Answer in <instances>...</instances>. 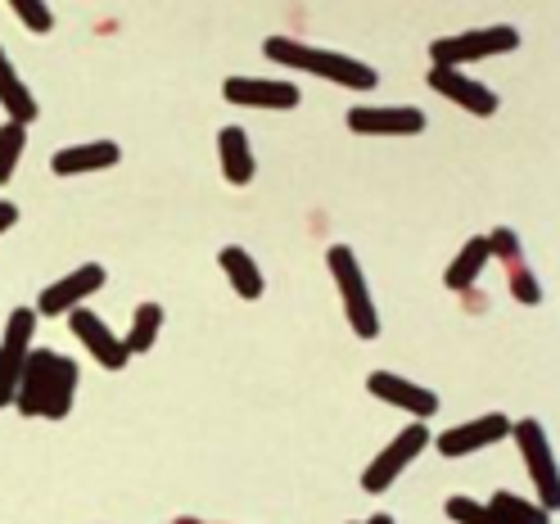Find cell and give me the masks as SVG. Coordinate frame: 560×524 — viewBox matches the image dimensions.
Wrapping results in <instances>:
<instances>
[{
    "mask_svg": "<svg viewBox=\"0 0 560 524\" xmlns=\"http://www.w3.org/2000/svg\"><path fill=\"white\" fill-rule=\"evenodd\" d=\"M511 439L520 447V457H524V470H529L534 488H538V506L542 511H556L560 502V475H556V452L547 443V430L534 421V416H524V421H511Z\"/></svg>",
    "mask_w": 560,
    "mask_h": 524,
    "instance_id": "obj_5",
    "label": "cell"
},
{
    "mask_svg": "<svg viewBox=\"0 0 560 524\" xmlns=\"http://www.w3.org/2000/svg\"><path fill=\"white\" fill-rule=\"evenodd\" d=\"M430 447V426L425 421H411L407 430H398L394 434V443H384L380 452H375V462L362 470V488L371 498H380V493H389L394 488V479L420 457V452Z\"/></svg>",
    "mask_w": 560,
    "mask_h": 524,
    "instance_id": "obj_6",
    "label": "cell"
},
{
    "mask_svg": "<svg viewBox=\"0 0 560 524\" xmlns=\"http://www.w3.org/2000/svg\"><path fill=\"white\" fill-rule=\"evenodd\" d=\"M262 55L280 68H294V73H312L322 82H335L343 91H375L380 86V73L371 63L353 59V55H339V50H322V46H303L294 37H267L262 42Z\"/></svg>",
    "mask_w": 560,
    "mask_h": 524,
    "instance_id": "obj_2",
    "label": "cell"
},
{
    "mask_svg": "<svg viewBox=\"0 0 560 524\" xmlns=\"http://www.w3.org/2000/svg\"><path fill=\"white\" fill-rule=\"evenodd\" d=\"M483 506L493 511L498 520H506V524H551V511H542L529 498H515V493H493Z\"/></svg>",
    "mask_w": 560,
    "mask_h": 524,
    "instance_id": "obj_22",
    "label": "cell"
},
{
    "mask_svg": "<svg viewBox=\"0 0 560 524\" xmlns=\"http://www.w3.org/2000/svg\"><path fill=\"white\" fill-rule=\"evenodd\" d=\"M68 326H73V335L82 339V348H86V353H91L104 371H122V366L131 362V353L122 348V335H114L109 322H104L100 312L73 307V312H68Z\"/></svg>",
    "mask_w": 560,
    "mask_h": 524,
    "instance_id": "obj_13",
    "label": "cell"
},
{
    "mask_svg": "<svg viewBox=\"0 0 560 524\" xmlns=\"http://www.w3.org/2000/svg\"><path fill=\"white\" fill-rule=\"evenodd\" d=\"M218 154H222V177H226V186H249V182H254L258 159H254L249 131H244V127H222Z\"/></svg>",
    "mask_w": 560,
    "mask_h": 524,
    "instance_id": "obj_17",
    "label": "cell"
},
{
    "mask_svg": "<svg viewBox=\"0 0 560 524\" xmlns=\"http://www.w3.org/2000/svg\"><path fill=\"white\" fill-rule=\"evenodd\" d=\"M37 307H14L5 322V339H0V407L14 403V384L23 375V362L32 353V335H37Z\"/></svg>",
    "mask_w": 560,
    "mask_h": 524,
    "instance_id": "obj_7",
    "label": "cell"
},
{
    "mask_svg": "<svg viewBox=\"0 0 560 524\" xmlns=\"http://www.w3.org/2000/svg\"><path fill=\"white\" fill-rule=\"evenodd\" d=\"M163 322H167L163 303H140V307L131 312V330L122 335V348H127L131 358H136V353H150L154 339H159V330H163Z\"/></svg>",
    "mask_w": 560,
    "mask_h": 524,
    "instance_id": "obj_21",
    "label": "cell"
},
{
    "mask_svg": "<svg viewBox=\"0 0 560 524\" xmlns=\"http://www.w3.org/2000/svg\"><path fill=\"white\" fill-rule=\"evenodd\" d=\"M452 520H457V524H506V520H498L493 511H488L483 502H475V498H447V506H443Z\"/></svg>",
    "mask_w": 560,
    "mask_h": 524,
    "instance_id": "obj_25",
    "label": "cell"
},
{
    "mask_svg": "<svg viewBox=\"0 0 560 524\" xmlns=\"http://www.w3.org/2000/svg\"><path fill=\"white\" fill-rule=\"evenodd\" d=\"M104 281H109L104 263H82V267H73L68 276H59L55 286L42 290L37 317H68L73 307H82V299H95V294L104 290Z\"/></svg>",
    "mask_w": 560,
    "mask_h": 524,
    "instance_id": "obj_10",
    "label": "cell"
},
{
    "mask_svg": "<svg viewBox=\"0 0 560 524\" xmlns=\"http://www.w3.org/2000/svg\"><path fill=\"white\" fill-rule=\"evenodd\" d=\"M78 362L68 353H55V348H32L27 362H23V375L14 384V403L23 416H42V421H63L73 411V398H78Z\"/></svg>",
    "mask_w": 560,
    "mask_h": 524,
    "instance_id": "obj_1",
    "label": "cell"
},
{
    "mask_svg": "<svg viewBox=\"0 0 560 524\" xmlns=\"http://www.w3.org/2000/svg\"><path fill=\"white\" fill-rule=\"evenodd\" d=\"M172 524H208V520H195V515H182V520H172Z\"/></svg>",
    "mask_w": 560,
    "mask_h": 524,
    "instance_id": "obj_28",
    "label": "cell"
},
{
    "mask_svg": "<svg viewBox=\"0 0 560 524\" xmlns=\"http://www.w3.org/2000/svg\"><path fill=\"white\" fill-rule=\"evenodd\" d=\"M122 150L118 141H86V145H63L50 159L55 177H86V172H104V167H118Z\"/></svg>",
    "mask_w": 560,
    "mask_h": 524,
    "instance_id": "obj_16",
    "label": "cell"
},
{
    "mask_svg": "<svg viewBox=\"0 0 560 524\" xmlns=\"http://www.w3.org/2000/svg\"><path fill=\"white\" fill-rule=\"evenodd\" d=\"M483 267H488V235H470L462 249H457V258L447 263V271H443V286L452 290V294H470L475 290V281L483 276Z\"/></svg>",
    "mask_w": 560,
    "mask_h": 524,
    "instance_id": "obj_19",
    "label": "cell"
},
{
    "mask_svg": "<svg viewBox=\"0 0 560 524\" xmlns=\"http://www.w3.org/2000/svg\"><path fill=\"white\" fill-rule=\"evenodd\" d=\"M326 267L335 276V290L343 299V317H348V326H353V335L375 339L380 335V312H375V299H371V286H366V271H362L358 254L348 249V244H330Z\"/></svg>",
    "mask_w": 560,
    "mask_h": 524,
    "instance_id": "obj_3",
    "label": "cell"
},
{
    "mask_svg": "<svg viewBox=\"0 0 560 524\" xmlns=\"http://www.w3.org/2000/svg\"><path fill=\"white\" fill-rule=\"evenodd\" d=\"M343 123L353 136H420L430 118L416 104H358L343 114Z\"/></svg>",
    "mask_w": 560,
    "mask_h": 524,
    "instance_id": "obj_8",
    "label": "cell"
},
{
    "mask_svg": "<svg viewBox=\"0 0 560 524\" xmlns=\"http://www.w3.org/2000/svg\"><path fill=\"white\" fill-rule=\"evenodd\" d=\"M0 104H5L10 123H23V127H32V123H37V114H42L37 95H32V86L19 78V68L10 63L5 50H0Z\"/></svg>",
    "mask_w": 560,
    "mask_h": 524,
    "instance_id": "obj_18",
    "label": "cell"
},
{
    "mask_svg": "<svg viewBox=\"0 0 560 524\" xmlns=\"http://www.w3.org/2000/svg\"><path fill=\"white\" fill-rule=\"evenodd\" d=\"M366 524H394V515H371Z\"/></svg>",
    "mask_w": 560,
    "mask_h": 524,
    "instance_id": "obj_27",
    "label": "cell"
},
{
    "mask_svg": "<svg viewBox=\"0 0 560 524\" xmlns=\"http://www.w3.org/2000/svg\"><path fill=\"white\" fill-rule=\"evenodd\" d=\"M218 263H222V271H226V281H231V290L240 294V299H262V290H267V281H262V267L254 263V254L249 249H240V244H226V249L218 254Z\"/></svg>",
    "mask_w": 560,
    "mask_h": 524,
    "instance_id": "obj_20",
    "label": "cell"
},
{
    "mask_svg": "<svg viewBox=\"0 0 560 524\" xmlns=\"http://www.w3.org/2000/svg\"><path fill=\"white\" fill-rule=\"evenodd\" d=\"M222 100L235 109H294L303 91L294 82H276V78H226Z\"/></svg>",
    "mask_w": 560,
    "mask_h": 524,
    "instance_id": "obj_15",
    "label": "cell"
},
{
    "mask_svg": "<svg viewBox=\"0 0 560 524\" xmlns=\"http://www.w3.org/2000/svg\"><path fill=\"white\" fill-rule=\"evenodd\" d=\"M5 5L14 10V19H19L27 32H37V37L55 32V14H50L46 0H5Z\"/></svg>",
    "mask_w": 560,
    "mask_h": 524,
    "instance_id": "obj_24",
    "label": "cell"
},
{
    "mask_svg": "<svg viewBox=\"0 0 560 524\" xmlns=\"http://www.w3.org/2000/svg\"><path fill=\"white\" fill-rule=\"evenodd\" d=\"M488 263H502L506 267V286H511L515 303H524V307H538L542 303V286H538V276L529 271V263H524L520 235L511 226H493V231H488Z\"/></svg>",
    "mask_w": 560,
    "mask_h": 524,
    "instance_id": "obj_11",
    "label": "cell"
},
{
    "mask_svg": "<svg viewBox=\"0 0 560 524\" xmlns=\"http://www.w3.org/2000/svg\"><path fill=\"white\" fill-rule=\"evenodd\" d=\"M23 145H27V127L23 123H5V127H0V186L14 177V167L23 159Z\"/></svg>",
    "mask_w": 560,
    "mask_h": 524,
    "instance_id": "obj_23",
    "label": "cell"
},
{
    "mask_svg": "<svg viewBox=\"0 0 560 524\" xmlns=\"http://www.w3.org/2000/svg\"><path fill=\"white\" fill-rule=\"evenodd\" d=\"M430 91H439L443 100H452L457 109H466L470 118H493L498 109H502V100H498V91L493 86H483V82H475L466 68H443V63H430Z\"/></svg>",
    "mask_w": 560,
    "mask_h": 524,
    "instance_id": "obj_9",
    "label": "cell"
},
{
    "mask_svg": "<svg viewBox=\"0 0 560 524\" xmlns=\"http://www.w3.org/2000/svg\"><path fill=\"white\" fill-rule=\"evenodd\" d=\"M366 389H371V398H380V403H389V407L416 416V421H430V416L439 411V394L434 389H425V384H416L407 375H394V371H371Z\"/></svg>",
    "mask_w": 560,
    "mask_h": 524,
    "instance_id": "obj_14",
    "label": "cell"
},
{
    "mask_svg": "<svg viewBox=\"0 0 560 524\" xmlns=\"http://www.w3.org/2000/svg\"><path fill=\"white\" fill-rule=\"evenodd\" d=\"M10 226H19V203H10V199H0V235H5Z\"/></svg>",
    "mask_w": 560,
    "mask_h": 524,
    "instance_id": "obj_26",
    "label": "cell"
},
{
    "mask_svg": "<svg viewBox=\"0 0 560 524\" xmlns=\"http://www.w3.org/2000/svg\"><path fill=\"white\" fill-rule=\"evenodd\" d=\"M502 439H511V421L502 411H488V416H475V421H462V426L443 430L430 443L439 447V457H470V452H483V447H493Z\"/></svg>",
    "mask_w": 560,
    "mask_h": 524,
    "instance_id": "obj_12",
    "label": "cell"
},
{
    "mask_svg": "<svg viewBox=\"0 0 560 524\" xmlns=\"http://www.w3.org/2000/svg\"><path fill=\"white\" fill-rule=\"evenodd\" d=\"M511 50H520V27L493 23V27L457 32V37H439V42L430 46V63L466 68V63H475V59H493V55H511Z\"/></svg>",
    "mask_w": 560,
    "mask_h": 524,
    "instance_id": "obj_4",
    "label": "cell"
}]
</instances>
